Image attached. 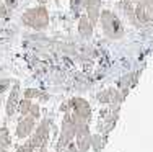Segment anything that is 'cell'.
<instances>
[{
    "mask_svg": "<svg viewBox=\"0 0 153 152\" xmlns=\"http://www.w3.org/2000/svg\"><path fill=\"white\" fill-rule=\"evenodd\" d=\"M21 23L28 28H33V30H46L47 25H49V12L44 5L39 7H33V8H28L26 12L21 15Z\"/></svg>",
    "mask_w": 153,
    "mask_h": 152,
    "instance_id": "1",
    "label": "cell"
},
{
    "mask_svg": "<svg viewBox=\"0 0 153 152\" xmlns=\"http://www.w3.org/2000/svg\"><path fill=\"white\" fill-rule=\"evenodd\" d=\"M98 21H101V28H103L104 34H106L109 39H119L124 36V33H126L121 20H119L117 15L112 13L111 10H103V12H100V20Z\"/></svg>",
    "mask_w": 153,
    "mask_h": 152,
    "instance_id": "2",
    "label": "cell"
},
{
    "mask_svg": "<svg viewBox=\"0 0 153 152\" xmlns=\"http://www.w3.org/2000/svg\"><path fill=\"white\" fill-rule=\"evenodd\" d=\"M31 128H33V119H23V121L18 124V136L20 137L26 136L28 133L31 131Z\"/></svg>",
    "mask_w": 153,
    "mask_h": 152,
    "instance_id": "6",
    "label": "cell"
},
{
    "mask_svg": "<svg viewBox=\"0 0 153 152\" xmlns=\"http://www.w3.org/2000/svg\"><path fill=\"white\" fill-rule=\"evenodd\" d=\"M83 5V0H70V8H72V13L76 16L80 13V8Z\"/></svg>",
    "mask_w": 153,
    "mask_h": 152,
    "instance_id": "8",
    "label": "cell"
},
{
    "mask_svg": "<svg viewBox=\"0 0 153 152\" xmlns=\"http://www.w3.org/2000/svg\"><path fill=\"white\" fill-rule=\"evenodd\" d=\"M10 144V137H8V133H7L5 128L0 129V152H5V149L8 147Z\"/></svg>",
    "mask_w": 153,
    "mask_h": 152,
    "instance_id": "7",
    "label": "cell"
},
{
    "mask_svg": "<svg viewBox=\"0 0 153 152\" xmlns=\"http://www.w3.org/2000/svg\"><path fill=\"white\" fill-rule=\"evenodd\" d=\"M7 15H8V8H7V7L2 3V5H0V16L3 18V16H7Z\"/></svg>",
    "mask_w": 153,
    "mask_h": 152,
    "instance_id": "9",
    "label": "cell"
},
{
    "mask_svg": "<svg viewBox=\"0 0 153 152\" xmlns=\"http://www.w3.org/2000/svg\"><path fill=\"white\" fill-rule=\"evenodd\" d=\"M83 5L86 8V13L85 15L90 18L93 25L98 23L100 20V7H101V0H83Z\"/></svg>",
    "mask_w": 153,
    "mask_h": 152,
    "instance_id": "3",
    "label": "cell"
},
{
    "mask_svg": "<svg viewBox=\"0 0 153 152\" xmlns=\"http://www.w3.org/2000/svg\"><path fill=\"white\" fill-rule=\"evenodd\" d=\"M93 28H94V25L90 21V18L86 16V15H82L78 18V33L83 36V38H86V39H90L93 36Z\"/></svg>",
    "mask_w": 153,
    "mask_h": 152,
    "instance_id": "4",
    "label": "cell"
},
{
    "mask_svg": "<svg viewBox=\"0 0 153 152\" xmlns=\"http://www.w3.org/2000/svg\"><path fill=\"white\" fill-rule=\"evenodd\" d=\"M18 84H15V87L12 88V93H10V97H8V103H7V115L8 116H12L13 115V111H15V108H16V101H18Z\"/></svg>",
    "mask_w": 153,
    "mask_h": 152,
    "instance_id": "5",
    "label": "cell"
}]
</instances>
